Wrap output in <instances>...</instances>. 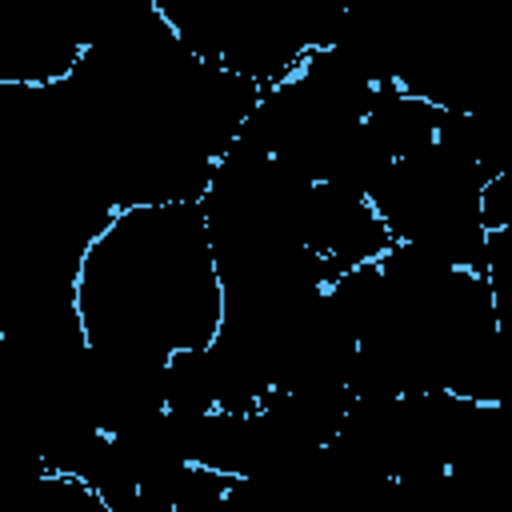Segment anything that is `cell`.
Masks as SVG:
<instances>
[{
    "label": "cell",
    "instance_id": "obj_1",
    "mask_svg": "<svg viewBox=\"0 0 512 512\" xmlns=\"http://www.w3.org/2000/svg\"><path fill=\"white\" fill-rule=\"evenodd\" d=\"M72 300L100 356L164 368L208 348L224 320V288L200 204L116 212L84 252Z\"/></svg>",
    "mask_w": 512,
    "mask_h": 512
}]
</instances>
